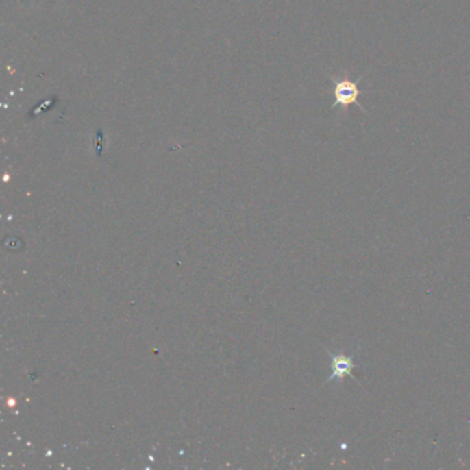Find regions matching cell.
I'll list each match as a JSON object with an SVG mask.
<instances>
[{
    "mask_svg": "<svg viewBox=\"0 0 470 470\" xmlns=\"http://www.w3.org/2000/svg\"><path fill=\"white\" fill-rule=\"evenodd\" d=\"M355 354L347 355V354H330L331 359V375L327 382L338 381L339 384L343 381V378L349 377L354 381H358L354 375V370L356 369L355 363Z\"/></svg>",
    "mask_w": 470,
    "mask_h": 470,
    "instance_id": "cell-2",
    "label": "cell"
},
{
    "mask_svg": "<svg viewBox=\"0 0 470 470\" xmlns=\"http://www.w3.org/2000/svg\"><path fill=\"white\" fill-rule=\"evenodd\" d=\"M334 82V103L332 108L335 106H342V108H347L349 105H358L363 112L364 108L359 103V95L363 94L362 90H359V84L358 82L350 80L349 77L336 80L332 79Z\"/></svg>",
    "mask_w": 470,
    "mask_h": 470,
    "instance_id": "cell-1",
    "label": "cell"
}]
</instances>
